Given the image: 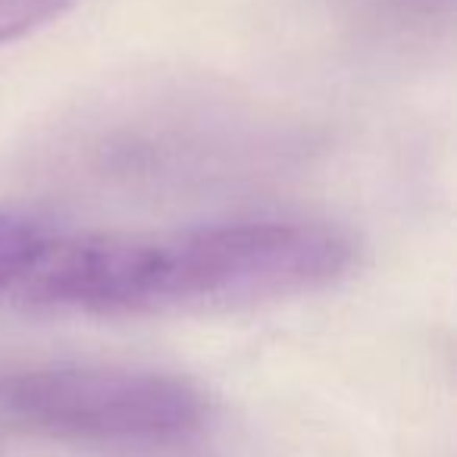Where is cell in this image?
<instances>
[{
	"label": "cell",
	"mask_w": 457,
	"mask_h": 457,
	"mask_svg": "<svg viewBox=\"0 0 457 457\" xmlns=\"http://www.w3.org/2000/svg\"><path fill=\"white\" fill-rule=\"evenodd\" d=\"M51 242L35 220L0 210V292H13Z\"/></svg>",
	"instance_id": "3"
},
{
	"label": "cell",
	"mask_w": 457,
	"mask_h": 457,
	"mask_svg": "<svg viewBox=\"0 0 457 457\" xmlns=\"http://www.w3.org/2000/svg\"><path fill=\"white\" fill-rule=\"evenodd\" d=\"M0 413L54 438L166 442L201 429L207 398L157 370L45 363L0 370Z\"/></svg>",
	"instance_id": "2"
},
{
	"label": "cell",
	"mask_w": 457,
	"mask_h": 457,
	"mask_svg": "<svg viewBox=\"0 0 457 457\" xmlns=\"http://www.w3.org/2000/svg\"><path fill=\"white\" fill-rule=\"evenodd\" d=\"M354 263L342 228L304 220L210 222L51 238L16 304L79 317L242 311L336 286Z\"/></svg>",
	"instance_id": "1"
},
{
	"label": "cell",
	"mask_w": 457,
	"mask_h": 457,
	"mask_svg": "<svg viewBox=\"0 0 457 457\" xmlns=\"http://www.w3.org/2000/svg\"><path fill=\"white\" fill-rule=\"evenodd\" d=\"M76 0H0V47L63 16Z\"/></svg>",
	"instance_id": "4"
}]
</instances>
